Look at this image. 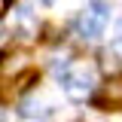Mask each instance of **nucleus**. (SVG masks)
<instances>
[{
  "mask_svg": "<svg viewBox=\"0 0 122 122\" xmlns=\"http://www.w3.org/2000/svg\"><path fill=\"white\" fill-rule=\"evenodd\" d=\"M61 86H64V95L70 101H86L92 92H95V70L86 67V64L70 67L64 73V79H61Z\"/></svg>",
  "mask_w": 122,
  "mask_h": 122,
  "instance_id": "f257e3e1",
  "label": "nucleus"
},
{
  "mask_svg": "<svg viewBox=\"0 0 122 122\" xmlns=\"http://www.w3.org/2000/svg\"><path fill=\"white\" fill-rule=\"evenodd\" d=\"M21 116H28V119H34V116H43V104H40L37 98L21 101Z\"/></svg>",
  "mask_w": 122,
  "mask_h": 122,
  "instance_id": "7ed1b4c3",
  "label": "nucleus"
},
{
  "mask_svg": "<svg viewBox=\"0 0 122 122\" xmlns=\"http://www.w3.org/2000/svg\"><path fill=\"white\" fill-rule=\"evenodd\" d=\"M40 3H43V6H52V3H55V0H40Z\"/></svg>",
  "mask_w": 122,
  "mask_h": 122,
  "instance_id": "423d86ee",
  "label": "nucleus"
},
{
  "mask_svg": "<svg viewBox=\"0 0 122 122\" xmlns=\"http://www.w3.org/2000/svg\"><path fill=\"white\" fill-rule=\"evenodd\" d=\"M104 25H107V6H92L89 12L79 15L76 30H79L86 40H95V37H101V34H104Z\"/></svg>",
  "mask_w": 122,
  "mask_h": 122,
  "instance_id": "f03ea898",
  "label": "nucleus"
},
{
  "mask_svg": "<svg viewBox=\"0 0 122 122\" xmlns=\"http://www.w3.org/2000/svg\"><path fill=\"white\" fill-rule=\"evenodd\" d=\"M3 9H9V0H3Z\"/></svg>",
  "mask_w": 122,
  "mask_h": 122,
  "instance_id": "0eeeda50",
  "label": "nucleus"
},
{
  "mask_svg": "<svg viewBox=\"0 0 122 122\" xmlns=\"http://www.w3.org/2000/svg\"><path fill=\"white\" fill-rule=\"evenodd\" d=\"M116 46L122 49V18H119V25H116Z\"/></svg>",
  "mask_w": 122,
  "mask_h": 122,
  "instance_id": "39448f33",
  "label": "nucleus"
},
{
  "mask_svg": "<svg viewBox=\"0 0 122 122\" xmlns=\"http://www.w3.org/2000/svg\"><path fill=\"white\" fill-rule=\"evenodd\" d=\"M104 101H110V104H116V101H122V82H119V79L107 86V92H104Z\"/></svg>",
  "mask_w": 122,
  "mask_h": 122,
  "instance_id": "20e7f679",
  "label": "nucleus"
}]
</instances>
